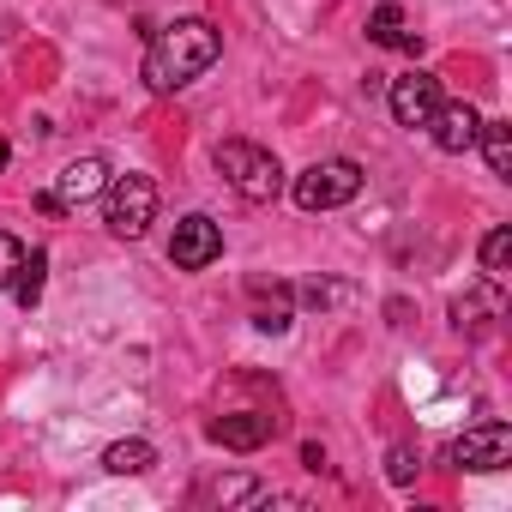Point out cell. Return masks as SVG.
Masks as SVG:
<instances>
[{"label":"cell","mask_w":512,"mask_h":512,"mask_svg":"<svg viewBox=\"0 0 512 512\" xmlns=\"http://www.w3.org/2000/svg\"><path fill=\"white\" fill-rule=\"evenodd\" d=\"M217 175L247 199V205H266L284 193V169L266 145H247V139H223L217 145Z\"/></svg>","instance_id":"cell-2"},{"label":"cell","mask_w":512,"mask_h":512,"mask_svg":"<svg viewBox=\"0 0 512 512\" xmlns=\"http://www.w3.org/2000/svg\"><path fill=\"white\" fill-rule=\"evenodd\" d=\"M205 494H211V500H266V488H260V482H247V476H229V482H211Z\"/></svg>","instance_id":"cell-20"},{"label":"cell","mask_w":512,"mask_h":512,"mask_svg":"<svg viewBox=\"0 0 512 512\" xmlns=\"http://www.w3.org/2000/svg\"><path fill=\"white\" fill-rule=\"evenodd\" d=\"M253 326H260V332H284L290 326V290L284 284H253Z\"/></svg>","instance_id":"cell-14"},{"label":"cell","mask_w":512,"mask_h":512,"mask_svg":"<svg viewBox=\"0 0 512 512\" xmlns=\"http://www.w3.org/2000/svg\"><path fill=\"white\" fill-rule=\"evenodd\" d=\"M368 37H374L380 49H404V55L422 49V31H410L404 7H374V13H368Z\"/></svg>","instance_id":"cell-12"},{"label":"cell","mask_w":512,"mask_h":512,"mask_svg":"<svg viewBox=\"0 0 512 512\" xmlns=\"http://www.w3.org/2000/svg\"><path fill=\"white\" fill-rule=\"evenodd\" d=\"M416 470H422V458H416L410 446H392V458H386V476H392L398 488H410V482H416Z\"/></svg>","instance_id":"cell-21"},{"label":"cell","mask_w":512,"mask_h":512,"mask_svg":"<svg viewBox=\"0 0 512 512\" xmlns=\"http://www.w3.org/2000/svg\"><path fill=\"white\" fill-rule=\"evenodd\" d=\"M217 253H223V229H217L205 211H187V217L175 223V235H169V260H175L181 272H205Z\"/></svg>","instance_id":"cell-5"},{"label":"cell","mask_w":512,"mask_h":512,"mask_svg":"<svg viewBox=\"0 0 512 512\" xmlns=\"http://www.w3.org/2000/svg\"><path fill=\"white\" fill-rule=\"evenodd\" d=\"M0 169H7V139H0Z\"/></svg>","instance_id":"cell-22"},{"label":"cell","mask_w":512,"mask_h":512,"mask_svg":"<svg viewBox=\"0 0 512 512\" xmlns=\"http://www.w3.org/2000/svg\"><path fill=\"white\" fill-rule=\"evenodd\" d=\"M296 205L302 211H338V205H350L356 193H362V163H350V157H320V163H308L302 175H296Z\"/></svg>","instance_id":"cell-3"},{"label":"cell","mask_w":512,"mask_h":512,"mask_svg":"<svg viewBox=\"0 0 512 512\" xmlns=\"http://www.w3.org/2000/svg\"><path fill=\"white\" fill-rule=\"evenodd\" d=\"M109 187V163L103 157H79V163H67L61 169V181H55V199H61V211L67 205H85V199H97Z\"/></svg>","instance_id":"cell-9"},{"label":"cell","mask_w":512,"mask_h":512,"mask_svg":"<svg viewBox=\"0 0 512 512\" xmlns=\"http://www.w3.org/2000/svg\"><path fill=\"white\" fill-rule=\"evenodd\" d=\"M43 272H49V253L31 247V253H25V266H19V278H13L19 308H37V302H43Z\"/></svg>","instance_id":"cell-16"},{"label":"cell","mask_w":512,"mask_h":512,"mask_svg":"<svg viewBox=\"0 0 512 512\" xmlns=\"http://www.w3.org/2000/svg\"><path fill=\"white\" fill-rule=\"evenodd\" d=\"M506 266H512V229L500 223V229H488V235H482V278H488V284H500V278H506Z\"/></svg>","instance_id":"cell-17"},{"label":"cell","mask_w":512,"mask_h":512,"mask_svg":"<svg viewBox=\"0 0 512 512\" xmlns=\"http://www.w3.org/2000/svg\"><path fill=\"white\" fill-rule=\"evenodd\" d=\"M302 302H308V308H338V302H350V284H326V278H314V284H302Z\"/></svg>","instance_id":"cell-19"},{"label":"cell","mask_w":512,"mask_h":512,"mask_svg":"<svg viewBox=\"0 0 512 512\" xmlns=\"http://www.w3.org/2000/svg\"><path fill=\"white\" fill-rule=\"evenodd\" d=\"M157 464V446L151 440H115L109 452H103V470L109 476H145Z\"/></svg>","instance_id":"cell-13"},{"label":"cell","mask_w":512,"mask_h":512,"mask_svg":"<svg viewBox=\"0 0 512 512\" xmlns=\"http://www.w3.org/2000/svg\"><path fill=\"white\" fill-rule=\"evenodd\" d=\"M157 217V187L151 175H109L103 187V223L121 235V241H139Z\"/></svg>","instance_id":"cell-4"},{"label":"cell","mask_w":512,"mask_h":512,"mask_svg":"<svg viewBox=\"0 0 512 512\" xmlns=\"http://www.w3.org/2000/svg\"><path fill=\"white\" fill-rule=\"evenodd\" d=\"M211 440L229 446V452H260V446L272 440V416H253V410H241V416H217V422H211Z\"/></svg>","instance_id":"cell-10"},{"label":"cell","mask_w":512,"mask_h":512,"mask_svg":"<svg viewBox=\"0 0 512 512\" xmlns=\"http://www.w3.org/2000/svg\"><path fill=\"white\" fill-rule=\"evenodd\" d=\"M488 320H500V284H476L452 302V326L458 332H488Z\"/></svg>","instance_id":"cell-11"},{"label":"cell","mask_w":512,"mask_h":512,"mask_svg":"<svg viewBox=\"0 0 512 512\" xmlns=\"http://www.w3.org/2000/svg\"><path fill=\"white\" fill-rule=\"evenodd\" d=\"M476 127H482V115H476L470 103H440L434 121H428V133H434V145H440L446 157L470 151V145H476Z\"/></svg>","instance_id":"cell-8"},{"label":"cell","mask_w":512,"mask_h":512,"mask_svg":"<svg viewBox=\"0 0 512 512\" xmlns=\"http://www.w3.org/2000/svg\"><path fill=\"white\" fill-rule=\"evenodd\" d=\"M19 266H25V241L19 235H0V290H13Z\"/></svg>","instance_id":"cell-18"},{"label":"cell","mask_w":512,"mask_h":512,"mask_svg":"<svg viewBox=\"0 0 512 512\" xmlns=\"http://www.w3.org/2000/svg\"><path fill=\"white\" fill-rule=\"evenodd\" d=\"M446 458H452L458 470H506V464H512V428H506V422H482V428H470L464 440H452Z\"/></svg>","instance_id":"cell-7"},{"label":"cell","mask_w":512,"mask_h":512,"mask_svg":"<svg viewBox=\"0 0 512 512\" xmlns=\"http://www.w3.org/2000/svg\"><path fill=\"white\" fill-rule=\"evenodd\" d=\"M476 145H482V157H488L494 175H512V127L506 121H482L476 127Z\"/></svg>","instance_id":"cell-15"},{"label":"cell","mask_w":512,"mask_h":512,"mask_svg":"<svg viewBox=\"0 0 512 512\" xmlns=\"http://www.w3.org/2000/svg\"><path fill=\"white\" fill-rule=\"evenodd\" d=\"M386 103H392V121L416 133V127H428V121H434V109H440V79H434V73H422V67H416V73H398V79H392V91H386Z\"/></svg>","instance_id":"cell-6"},{"label":"cell","mask_w":512,"mask_h":512,"mask_svg":"<svg viewBox=\"0 0 512 512\" xmlns=\"http://www.w3.org/2000/svg\"><path fill=\"white\" fill-rule=\"evenodd\" d=\"M217 55H223L217 25H205V19H175L169 31H157V37H151L145 85H151L157 97H169V91L193 85L199 73H211V67H217Z\"/></svg>","instance_id":"cell-1"}]
</instances>
